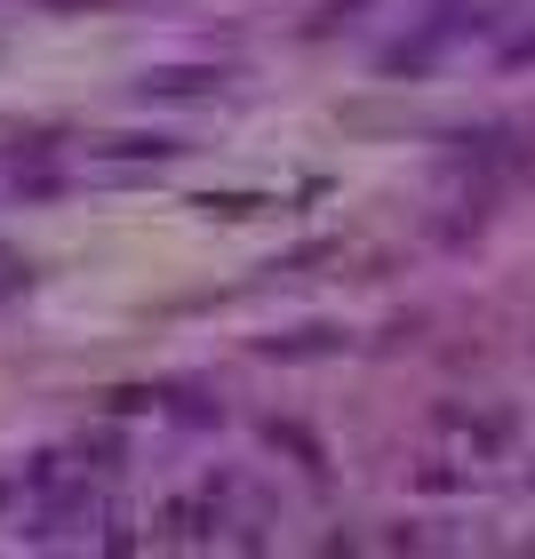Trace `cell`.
I'll use <instances>...</instances> for the list:
<instances>
[{"instance_id": "cell-2", "label": "cell", "mask_w": 535, "mask_h": 559, "mask_svg": "<svg viewBox=\"0 0 535 559\" xmlns=\"http://www.w3.org/2000/svg\"><path fill=\"white\" fill-rule=\"evenodd\" d=\"M57 9H81V0H57Z\"/></svg>"}, {"instance_id": "cell-1", "label": "cell", "mask_w": 535, "mask_h": 559, "mask_svg": "<svg viewBox=\"0 0 535 559\" xmlns=\"http://www.w3.org/2000/svg\"><path fill=\"white\" fill-rule=\"evenodd\" d=\"M512 64H535V33H527V40H512Z\"/></svg>"}]
</instances>
